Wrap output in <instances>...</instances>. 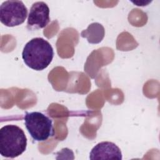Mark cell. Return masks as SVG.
<instances>
[{
    "instance_id": "cell-3",
    "label": "cell",
    "mask_w": 160,
    "mask_h": 160,
    "mask_svg": "<svg viewBox=\"0 0 160 160\" xmlns=\"http://www.w3.org/2000/svg\"><path fill=\"white\" fill-rule=\"evenodd\" d=\"M25 126L31 138L36 141H44L54 135L52 120L41 112H26Z\"/></svg>"
},
{
    "instance_id": "cell-4",
    "label": "cell",
    "mask_w": 160,
    "mask_h": 160,
    "mask_svg": "<svg viewBox=\"0 0 160 160\" xmlns=\"http://www.w3.org/2000/svg\"><path fill=\"white\" fill-rule=\"evenodd\" d=\"M28 16V9L21 1H6L0 6V21L8 27L22 24Z\"/></svg>"
},
{
    "instance_id": "cell-5",
    "label": "cell",
    "mask_w": 160,
    "mask_h": 160,
    "mask_svg": "<svg viewBox=\"0 0 160 160\" xmlns=\"http://www.w3.org/2000/svg\"><path fill=\"white\" fill-rule=\"evenodd\" d=\"M49 21V8L47 4L42 1L33 3L28 14V29L34 31L44 28Z\"/></svg>"
},
{
    "instance_id": "cell-7",
    "label": "cell",
    "mask_w": 160,
    "mask_h": 160,
    "mask_svg": "<svg viewBox=\"0 0 160 160\" xmlns=\"http://www.w3.org/2000/svg\"><path fill=\"white\" fill-rule=\"evenodd\" d=\"M105 30L104 27L98 22H93L89 25L86 30L81 32V37L86 38L91 44L99 43L104 37Z\"/></svg>"
},
{
    "instance_id": "cell-2",
    "label": "cell",
    "mask_w": 160,
    "mask_h": 160,
    "mask_svg": "<svg viewBox=\"0 0 160 160\" xmlns=\"http://www.w3.org/2000/svg\"><path fill=\"white\" fill-rule=\"evenodd\" d=\"M27 146V138L19 126L8 124L0 129V154L2 157L15 158L22 154Z\"/></svg>"
},
{
    "instance_id": "cell-1",
    "label": "cell",
    "mask_w": 160,
    "mask_h": 160,
    "mask_svg": "<svg viewBox=\"0 0 160 160\" xmlns=\"http://www.w3.org/2000/svg\"><path fill=\"white\" fill-rule=\"evenodd\" d=\"M54 56L52 46L42 38H35L28 41L23 48L22 58L31 69L41 71L51 62Z\"/></svg>"
},
{
    "instance_id": "cell-6",
    "label": "cell",
    "mask_w": 160,
    "mask_h": 160,
    "mask_svg": "<svg viewBox=\"0 0 160 160\" xmlns=\"http://www.w3.org/2000/svg\"><path fill=\"white\" fill-rule=\"evenodd\" d=\"M91 159H122L119 148L114 142L102 141L97 144L91 151Z\"/></svg>"
}]
</instances>
